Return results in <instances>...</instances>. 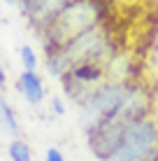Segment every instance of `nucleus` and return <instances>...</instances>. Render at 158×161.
I'll list each match as a JSON object with an SVG mask.
<instances>
[{"label":"nucleus","mask_w":158,"mask_h":161,"mask_svg":"<svg viewBox=\"0 0 158 161\" xmlns=\"http://www.w3.org/2000/svg\"><path fill=\"white\" fill-rule=\"evenodd\" d=\"M116 56H119V49H116V42H114V35L102 24L98 28H91L77 37H72L56 52L44 54V68L51 77H61L63 73H68L70 68H74L79 63L110 65Z\"/></svg>","instance_id":"nucleus-1"},{"label":"nucleus","mask_w":158,"mask_h":161,"mask_svg":"<svg viewBox=\"0 0 158 161\" xmlns=\"http://www.w3.org/2000/svg\"><path fill=\"white\" fill-rule=\"evenodd\" d=\"M107 19V5L105 0H70L61 9V14L54 19L44 33H40V42L44 54L61 49L65 42L72 37L81 35V33L102 26Z\"/></svg>","instance_id":"nucleus-2"},{"label":"nucleus","mask_w":158,"mask_h":161,"mask_svg":"<svg viewBox=\"0 0 158 161\" xmlns=\"http://www.w3.org/2000/svg\"><path fill=\"white\" fill-rule=\"evenodd\" d=\"M151 117V114H149ZM140 119H146V114L140 112H123L114 119L93 124L89 129H84V138H86V149L95 161H114L116 152L121 149V142L126 138L128 129Z\"/></svg>","instance_id":"nucleus-3"},{"label":"nucleus","mask_w":158,"mask_h":161,"mask_svg":"<svg viewBox=\"0 0 158 161\" xmlns=\"http://www.w3.org/2000/svg\"><path fill=\"white\" fill-rule=\"evenodd\" d=\"M114 161H158V119L146 117L135 121Z\"/></svg>","instance_id":"nucleus-4"},{"label":"nucleus","mask_w":158,"mask_h":161,"mask_svg":"<svg viewBox=\"0 0 158 161\" xmlns=\"http://www.w3.org/2000/svg\"><path fill=\"white\" fill-rule=\"evenodd\" d=\"M68 3L70 0H16L21 16L30 24L35 35L44 33Z\"/></svg>","instance_id":"nucleus-5"},{"label":"nucleus","mask_w":158,"mask_h":161,"mask_svg":"<svg viewBox=\"0 0 158 161\" xmlns=\"http://www.w3.org/2000/svg\"><path fill=\"white\" fill-rule=\"evenodd\" d=\"M16 91L23 96L28 105H42L47 96L44 80H42V75H37V70H23L16 77Z\"/></svg>","instance_id":"nucleus-6"},{"label":"nucleus","mask_w":158,"mask_h":161,"mask_svg":"<svg viewBox=\"0 0 158 161\" xmlns=\"http://www.w3.org/2000/svg\"><path fill=\"white\" fill-rule=\"evenodd\" d=\"M0 126H3L7 133H12V136H16V133L21 131L19 126V117H16L14 108L7 103V98H5V93L0 91Z\"/></svg>","instance_id":"nucleus-7"},{"label":"nucleus","mask_w":158,"mask_h":161,"mask_svg":"<svg viewBox=\"0 0 158 161\" xmlns=\"http://www.w3.org/2000/svg\"><path fill=\"white\" fill-rule=\"evenodd\" d=\"M7 157L9 161H33V149L23 138H12L7 145Z\"/></svg>","instance_id":"nucleus-8"},{"label":"nucleus","mask_w":158,"mask_h":161,"mask_svg":"<svg viewBox=\"0 0 158 161\" xmlns=\"http://www.w3.org/2000/svg\"><path fill=\"white\" fill-rule=\"evenodd\" d=\"M19 61H21V68L23 70H37V65H40V56H37V52L30 44H21Z\"/></svg>","instance_id":"nucleus-9"},{"label":"nucleus","mask_w":158,"mask_h":161,"mask_svg":"<svg viewBox=\"0 0 158 161\" xmlns=\"http://www.w3.org/2000/svg\"><path fill=\"white\" fill-rule=\"evenodd\" d=\"M44 161H65V154L58 147H49L44 152Z\"/></svg>","instance_id":"nucleus-10"},{"label":"nucleus","mask_w":158,"mask_h":161,"mask_svg":"<svg viewBox=\"0 0 158 161\" xmlns=\"http://www.w3.org/2000/svg\"><path fill=\"white\" fill-rule=\"evenodd\" d=\"M65 110H68V108H65V103H63L58 96H54V98H51V112L61 117V114H65Z\"/></svg>","instance_id":"nucleus-11"},{"label":"nucleus","mask_w":158,"mask_h":161,"mask_svg":"<svg viewBox=\"0 0 158 161\" xmlns=\"http://www.w3.org/2000/svg\"><path fill=\"white\" fill-rule=\"evenodd\" d=\"M7 89V75H5V68H3V61H0V91L5 93Z\"/></svg>","instance_id":"nucleus-12"},{"label":"nucleus","mask_w":158,"mask_h":161,"mask_svg":"<svg viewBox=\"0 0 158 161\" xmlns=\"http://www.w3.org/2000/svg\"><path fill=\"white\" fill-rule=\"evenodd\" d=\"M3 3H7V5H16V0H3Z\"/></svg>","instance_id":"nucleus-13"},{"label":"nucleus","mask_w":158,"mask_h":161,"mask_svg":"<svg viewBox=\"0 0 158 161\" xmlns=\"http://www.w3.org/2000/svg\"><path fill=\"white\" fill-rule=\"evenodd\" d=\"M0 152H3V142H0Z\"/></svg>","instance_id":"nucleus-14"}]
</instances>
